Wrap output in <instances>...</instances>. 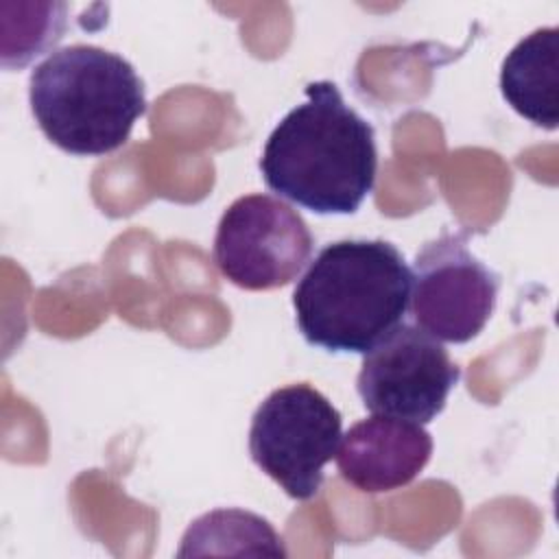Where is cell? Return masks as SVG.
I'll return each mask as SVG.
<instances>
[{
	"label": "cell",
	"mask_w": 559,
	"mask_h": 559,
	"mask_svg": "<svg viewBox=\"0 0 559 559\" xmlns=\"http://www.w3.org/2000/svg\"><path fill=\"white\" fill-rule=\"evenodd\" d=\"M343 417L306 382L271 391L255 408L249 454L293 500H310L323 483V467L338 450Z\"/></svg>",
	"instance_id": "obj_4"
},
{
	"label": "cell",
	"mask_w": 559,
	"mask_h": 559,
	"mask_svg": "<svg viewBox=\"0 0 559 559\" xmlns=\"http://www.w3.org/2000/svg\"><path fill=\"white\" fill-rule=\"evenodd\" d=\"M413 273L386 240H336L323 247L295 286V321L308 345L367 354L411 304Z\"/></svg>",
	"instance_id": "obj_2"
},
{
	"label": "cell",
	"mask_w": 559,
	"mask_h": 559,
	"mask_svg": "<svg viewBox=\"0 0 559 559\" xmlns=\"http://www.w3.org/2000/svg\"><path fill=\"white\" fill-rule=\"evenodd\" d=\"M362 356L356 389L362 406L382 417L428 424L461 378L441 341L404 321Z\"/></svg>",
	"instance_id": "obj_6"
},
{
	"label": "cell",
	"mask_w": 559,
	"mask_h": 559,
	"mask_svg": "<svg viewBox=\"0 0 559 559\" xmlns=\"http://www.w3.org/2000/svg\"><path fill=\"white\" fill-rule=\"evenodd\" d=\"M68 28L66 2H0V61L20 70L55 48Z\"/></svg>",
	"instance_id": "obj_11"
},
{
	"label": "cell",
	"mask_w": 559,
	"mask_h": 559,
	"mask_svg": "<svg viewBox=\"0 0 559 559\" xmlns=\"http://www.w3.org/2000/svg\"><path fill=\"white\" fill-rule=\"evenodd\" d=\"M411 314L437 341L467 343L489 321L500 277L465 245V236L443 231L426 242L413 262Z\"/></svg>",
	"instance_id": "obj_7"
},
{
	"label": "cell",
	"mask_w": 559,
	"mask_h": 559,
	"mask_svg": "<svg viewBox=\"0 0 559 559\" xmlns=\"http://www.w3.org/2000/svg\"><path fill=\"white\" fill-rule=\"evenodd\" d=\"M312 245L306 221L290 205L271 194H247L218 221L214 262L234 286L271 290L304 271Z\"/></svg>",
	"instance_id": "obj_5"
},
{
	"label": "cell",
	"mask_w": 559,
	"mask_h": 559,
	"mask_svg": "<svg viewBox=\"0 0 559 559\" xmlns=\"http://www.w3.org/2000/svg\"><path fill=\"white\" fill-rule=\"evenodd\" d=\"M504 100L528 122L557 129L559 116V28L544 26L520 39L500 68Z\"/></svg>",
	"instance_id": "obj_9"
},
{
	"label": "cell",
	"mask_w": 559,
	"mask_h": 559,
	"mask_svg": "<svg viewBox=\"0 0 559 559\" xmlns=\"http://www.w3.org/2000/svg\"><path fill=\"white\" fill-rule=\"evenodd\" d=\"M430 454L432 437L421 424L373 415L341 437L336 465L345 483L367 493H380L417 478Z\"/></svg>",
	"instance_id": "obj_8"
},
{
	"label": "cell",
	"mask_w": 559,
	"mask_h": 559,
	"mask_svg": "<svg viewBox=\"0 0 559 559\" xmlns=\"http://www.w3.org/2000/svg\"><path fill=\"white\" fill-rule=\"evenodd\" d=\"M28 103L41 133L70 155L120 148L146 114L144 81L120 55L74 44L50 52L28 79Z\"/></svg>",
	"instance_id": "obj_3"
},
{
	"label": "cell",
	"mask_w": 559,
	"mask_h": 559,
	"mask_svg": "<svg viewBox=\"0 0 559 559\" xmlns=\"http://www.w3.org/2000/svg\"><path fill=\"white\" fill-rule=\"evenodd\" d=\"M304 94L264 144V183L310 212L354 214L376 181L373 127L332 81H312Z\"/></svg>",
	"instance_id": "obj_1"
},
{
	"label": "cell",
	"mask_w": 559,
	"mask_h": 559,
	"mask_svg": "<svg viewBox=\"0 0 559 559\" xmlns=\"http://www.w3.org/2000/svg\"><path fill=\"white\" fill-rule=\"evenodd\" d=\"M280 555L282 537L260 515L242 509H216L194 520L183 533L179 557L188 555Z\"/></svg>",
	"instance_id": "obj_10"
}]
</instances>
